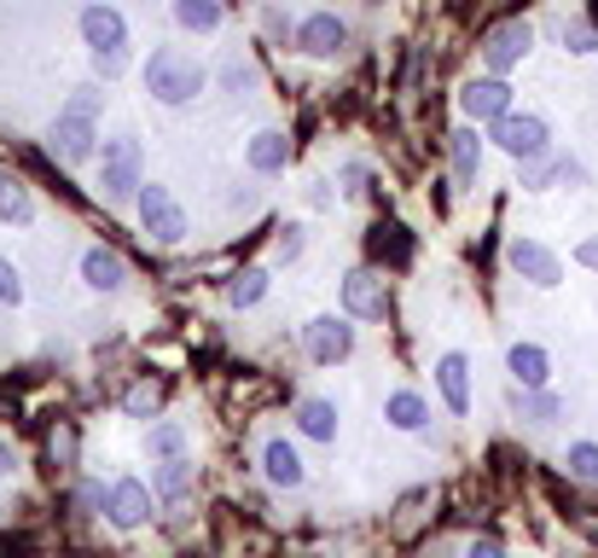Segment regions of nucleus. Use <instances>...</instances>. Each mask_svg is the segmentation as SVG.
I'll list each match as a JSON object with an SVG mask.
<instances>
[{"label":"nucleus","mask_w":598,"mask_h":558,"mask_svg":"<svg viewBox=\"0 0 598 558\" xmlns=\"http://www.w3.org/2000/svg\"><path fill=\"white\" fill-rule=\"evenodd\" d=\"M175 23H180V30H216V23H221V0H175Z\"/></svg>","instance_id":"27"},{"label":"nucleus","mask_w":598,"mask_h":558,"mask_svg":"<svg viewBox=\"0 0 598 558\" xmlns=\"http://www.w3.org/2000/svg\"><path fill=\"white\" fill-rule=\"evenodd\" d=\"M0 302H12V309L23 302V279H18V268L7 257H0Z\"/></svg>","instance_id":"35"},{"label":"nucleus","mask_w":598,"mask_h":558,"mask_svg":"<svg viewBox=\"0 0 598 558\" xmlns=\"http://www.w3.org/2000/svg\"><path fill=\"white\" fill-rule=\"evenodd\" d=\"M343 315L349 320H383L389 315V286L378 268H355L343 279Z\"/></svg>","instance_id":"6"},{"label":"nucleus","mask_w":598,"mask_h":558,"mask_svg":"<svg viewBox=\"0 0 598 558\" xmlns=\"http://www.w3.org/2000/svg\"><path fill=\"white\" fill-rule=\"evenodd\" d=\"M448 151H454V181L459 187H477V175H482V140H477V129H454Z\"/></svg>","instance_id":"21"},{"label":"nucleus","mask_w":598,"mask_h":558,"mask_svg":"<svg viewBox=\"0 0 598 558\" xmlns=\"http://www.w3.org/2000/svg\"><path fill=\"white\" fill-rule=\"evenodd\" d=\"M529 47H535V23L529 18H506V23H494V30L482 36V59L494 76H506L529 59Z\"/></svg>","instance_id":"4"},{"label":"nucleus","mask_w":598,"mask_h":558,"mask_svg":"<svg viewBox=\"0 0 598 558\" xmlns=\"http://www.w3.org/2000/svg\"><path fill=\"white\" fill-rule=\"evenodd\" d=\"M47 146H53V158H59V163H88V158H93V146H99L93 117L59 111V122H53V134H47Z\"/></svg>","instance_id":"8"},{"label":"nucleus","mask_w":598,"mask_h":558,"mask_svg":"<svg viewBox=\"0 0 598 558\" xmlns=\"http://www.w3.org/2000/svg\"><path fill=\"white\" fill-rule=\"evenodd\" d=\"M367 250H372V262H383V268H407L412 262V239H407L401 221H378L372 239H367Z\"/></svg>","instance_id":"17"},{"label":"nucleus","mask_w":598,"mask_h":558,"mask_svg":"<svg viewBox=\"0 0 598 558\" xmlns=\"http://www.w3.org/2000/svg\"><path fill=\"white\" fill-rule=\"evenodd\" d=\"M99 106H106V88H99V82H82L64 111H76V117H99Z\"/></svg>","instance_id":"32"},{"label":"nucleus","mask_w":598,"mask_h":558,"mask_svg":"<svg viewBox=\"0 0 598 558\" xmlns=\"http://www.w3.org/2000/svg\"><path fill=\"white\" fill-rule=\"evenodd\" d=\"M506 262H511V273H524L529 286H540V291H552L558 279H564V262H558L546 245H535V239H511Z\"/></svg>","instance_id":"10"},{"label":"nucleus","mask_w":598,"mask_h":558,"mask_svg":"<svg viewBox=\"0 0 598 558\" xmlns=\"http://www.w3.org/2000/svg\"><path fill=\"white\" fill-rule=\"evenodd\" d=\"M0 221H12V227H30V221H36L30 187H23L18 175H7V169H0Z\"/></svg>","instance_id":"23"},{"label":"nucleus","mask_w":598,"mask_h":558,"mask_svg":"<svg viewBox=\"0 0 598 558\" xmlns=\"http://www.w3.org/2000/svg\"><path fill=\"white\" fill-rule=\"evenodd\" d=\"M47 454H53V466H70V460H76V430L59 425L53 437H47Z\"/></svg>","instance_id":"34"},{"label":"nucleus","mask_w":598,"mask_h":558,"mask_svg":"<svg viewBox=\"0 0 598 558\" xmlns=\"http://www.w3.org/2000/svg\"><path fill=\"white\" fill-rule=\"evenodd\" d=\"M465 558H506V547L500 541H471V552H465Z\"/></svg>","instance_id":"40"},{"label":"nucleus","mask_w":598,"mask_h":558,"mask_svg":"<svg viewBox=\"0 0 598 558\" xmlns=\"http://www.w3.org/2000/svg\"><path fill=\"white\" fill-rule=\"evenodd\" d=\"M203 64H192L187 53H175V47H158V53L146 59V93H158L163 106H187V99L203 93Z\"/></svg>","instance_id":"1"},{"label":"nucleus","mask_w":598,"mask_h":558,"mask_svg":"<svg viewBox=\"0 0 598 558\" xmlns=\"http://www.w3.org/2000/svg\"><path fill=\"white\" fill-rule=\"evenodd\" d=\"M564 466H569V477H581V484H598V442H569Z\"/></svg>","instance_id":"29"},{"label":"nucleus","mask_w":598,"mask_h":558,"mask_svg":"<svg viewBox=\"0 0 598 558\" xmlns=\"http://www.w3.org/2000/svg\"><path fill=\"white\" fill-rule=\"evenodd\" d=\"M459 111L471 117V122H500L511 117V88H506V76H482V82H465L459 88Z\"/></svg>","instance_id":"7"},{"label":"nucleus","mask_w":598,"mask_h":558,"mask_svg":"<svg viewBox=\"0 0 598 558\" xmlns=\"http://www.w3.org/2000/svg\"><path fill=\"white\" fill-rule=\"evenodd\" d=\"M302 343H308V361L337 367V361H343V355L355 349V326H349V320H337V315H320V320H308Z\"/></svg>","instance_id":"9"},{"label":"nucleus","mask_w":598,"mask_h":558,"mask_svg":"<svg viewBox=\"0 0 598 558\" xmlns=\"http://www.w3.org/2000/svg\"><path fill=\"white\" fill-rule=\"evenodd\" d=\"M302 257V233H297V227H285V233H279V262H297Z\"/></svg>","instance_id":"37"},{"label":"nucleus","mask_w":598,"mask_h":558,"mask_svg":"<svg viewBox=\"0 0 598 558\" xmlns=\"http://www.w3.org/2000/svg\"><path fill=\"white\" fill-rule=\"evenodd\" d=\"M151 454H158V460H187V430L158 425V430H151Z\"/></svg>","instance_id":"31"},{"label":"nucleus","mask_w":598,"mask_h":558,"mask_svg":"<svg viewBox=\"0 0 598 558\" xmlns=\"http://www.w3.org/2000/svg\"><path fill=\"white\" fill-rule=\"evenodd\" d=\"M337 181H343V198H360V192H367V163H343V169H337Z\"/></svg>","instance_id":"36"},{"label":"nucleus","mask_w":598,"mask_h":558,"mask_svg":"<svg viewBox=\"0 0 598 558\" xmlns=\"http://www.w3.org/2000/svg\"><path fill=\"white\" fill-rule=\"evenodd\" d=\"M297 430H302V437H315V442H337V408L320 401V396H308L297 408Z\"/></svg>","instance_id":"25"},{"label":"nucleus","mask_w":598,"mask_h":558,"mask_svg":"<svg viewBox=\"0 0 598 558\" xmlns=\"http://www.w3.org/2000/svg\"><path fill=\"white\" fill-rule=\"evenodd\" d=\"M511 408H517V419H529V425H552V419L564 413V401L546 396V390H517Z\"/></svg>","instance_id":"26"},{"label":"nucleus","mask_w":598,"mask_h":558,"mask_svg":"<svg viewBox=\"0 0 598 558\" xmlns=\"http://www.w3.org/2000/svg\"><path fill=\"white\" fill-rule=\"evenodd\" d=\"M111 495L99 489V484H82V495H76V506H82V512H93V506H106Z\"/></svg>","instance_id":"38"},{"label":"nucleus","mask_w":598,"mask_h":558,"mask_svg":"<svg viewBox=\"0 0 598 558\" xmlns=\"http://www.w3.org/2000/svg\"><path fill=\"white\" fill-rule=\"evenodd\" d=\"M576 262H581V268H592V273H598V233H592V239H581V245H576Z\"/></svg>","instance_id":"39"},{"label":"nucleus","mask_w":598,"mask_h":558,"mask_svg":"<svg viewBox=\"0 0 598 558\" xmlns=\"http://www.w3.org/2000/svg\"><path fill=\"white\" fill-rule=\"evenodd\" d=\"M140 221L158 245H180L187 239V210L175 205L169 187H140Z\"/></svg>","instance_id":"5"},{"label":"nucleus","mask_w":598,"mask_h":558,"mask_svg":"<svg viewBox=\"0 0 598 558\" xmlns=\"http://www.w3.org/2000/svg\"><path fill=\"white\" fill-rule=\"evenodd\" d=\"M343 41H349V30H343V18H337V12H315V18L297 23V47L308 59H337V53H343Z\"/></svg>","instance_id":"12"},{"label":"nucleus","mask_w":598,"mask_h":558,"mask_svg":"<svg viewBox=\"0 0 598 558\" xmlns=\"http://www.w3.org/2000/svg\"><path fill=\"white\" fill-rule=\"evenodd\" d=\"M82 279H88L93 291H122V279H128V262L117 257V250L93 245L88 257H82Z\"/></svg>","instance_id":"19"},{"label":"nucleus","mask_w":598,"mask_h":558,"mask_svg":"<svg viewBox=\"0 0 598 558\" xmlns=\"http://www.w3.org/2000/svg\"><path fill=\"white\" fill-rule=\"evenodd\" d=\"M227 297L239 302V309H250V302H262V297H268V268H245V273H232Z\"/></svg>","instance_id":"28"},{"label":"nucleus","mask_w":598,"mask_h":558,"mask_svg":"<svg viewBox=\"0 0 598 558\" xmlns=\"http://www.w3.org/2000/svg\"><path fill=\"white\" fill-rule=\"evenodd\" d=\"M506 367H511V378H517V390H540L546 378H552V355H546L540 343H511Z\"/></svg>","instance_id":"16"},{"label":"nucleus","mask_w":598,"mask_h":558,"mask_svg":"<svg viewBox=\"0 0 598 558\" xmlns=\"http://www.w3.org/2000/svg\"><path fill=\"white\" fill-rule=\"evenodd\" d=\"M383 419L396 425V430H425L430 425V408H425L419 390H396V396L383 401Z\"/></svg>","instance_id":"24"},{"label":"nucleus","mask_w":598,"mask_h":558,"mask_svg":"<svg viewBox=\"0 0 598 558\" xmlns=\"http://www.w3.org/2000/svg\"><path fill=\"white\" fill-rule=\"evenodd\" d=\"M106 512H111L117 529H140V524L151 518V489L140 484V477H122V484H111Z\"/></svg>","instance_id":"13"},{"label":"nucleus","mask_w":598,"mask_h":558,"mask_svg":"<svg viewBox=\"0 0 598 558\" xmlns=\"http://www.w3.org/2000/svg\"><path fill=\"white\" fill-rule=\"evenodd\" d=\"M587 18H592V23H598V0H592V7H587Z\"/></svg>","instance_id":"42"},{"label":"nucleus","mask_w":598,"mask_h":558,"mask_svg":"<svg viewBox=\"0 0 598 558\" xmlns=\"http://www.w3.org/2000/svg\"><path fill=\"white\" fill-rule=\"evenodd\" d=\"M488 140L494 146H500L506 151V158H517V163H535V158H546V151H552V129H546V122L540 117H500V122H494V129H488Z\"/></svg>","instance_id":"3"},{"label":"nucleus","mask_w":598,"mask_h":558,"mask_svg":"<svg viewBox=\"0 0 598 558\" xmlns=\"http://www.w3.org/2000/svg\"><path fill=\"white\" fill-rule=\"evenodd\" d=\"M158 500L169 506V512H187V500H192V466L187 460H163L158 466Z\"/></svg>","instance_id":"22"},{"label":"nucleus","mask_w":598,"mask_h":558,"mask_svg":"<svg viewBox=\"0 0 598 558\" xmlns=\"http://www.w3.org/2000/svg\"><path fill=\"white\" fill-rule=\"evenodd\" d=\"M12 466H18V460H12V448L0 442V477H12Z\"/></svg>","instance_id":"41"},{"label":"nucleus","mask_w":598,"mask_h":558,"mask_svg":"<svg viewBox=\"0 0 598 558\" xmlns=\"http://www.w3.org/2000/svg\"><path fill=\"white\" fill-rule=\"evenodd\" d=\"M99 187H106L111 205H122V198H140L146 187V151L134 134L122 140H106V163H99Z\"/></svg>","instance_id":"2"},{"label":"nucleus","mask_w":598,"mask_h":558,"mask_svg":"<svg viewBox=\"0 0 598 558\" xmlns=\"http://www.w3.org/2000/svg\"><path fill=\"white\" fill-rule=\"evenodd\" d=\"M564 53H598V23L592 18H569L564 23Z\"/></svg>","instance_id":"30"},{"label":"nucleus","mask_w":598,"mask_h":558,"mask_svg":"<svg viewBox=\"0 0 598 558\" xmlns=\"http://www.w3.org/2000/svg\"><path fill=\"white\" fill-rule=\"evenodd\" d=\"M436 385H441L448 413H471V361H465L459 349H448V355L436 361Z\"/></svg>","instance_id":"15"},{"label":"nucleus","mask_w":598,"mask_h":558,"mask_svg":"<svg viewBox=\"0 0 598 558\" xmlns=\"http://www.w3.org/2000/svg\"><path fill=\"white\" fill-rule=\"evenodd\" d=\"M262 471H268V484H273V489H297L302 477H308V471H302V454H297L291 442H285V437H273V442L262 448Z\"/></svg>","instance_id":"18"},{"label":"nucleus","mask_w":598,"mask_h":558,"mask_svg":"<svg viewBox=\"0 0 598 558\" xmlns=\"http://www.w3.org/2000/svg\"><path fill=\"white\" fill-rule=\"evenodd\" d=\"M82 41L93 47V59H99V53H122V41H128L122 12H117V7H106V0L82 7Z\"/></svg>","instance_id":"11"},{"label":"nucleus","mask_w":598,"mask_h":558,"mask_svg":"<svg viewBox=\"0 0 598 558\" xmlns=\"http://www.w3.org/2000/svg\"><path fill=\"white\" fill-rule=\"evenodd\" d=\"M517 181H524V192H552V187H581L587 169L576 158H535V163H524Z\"/></svg>","instance_id":"14"},{"label":"nucleus","mask_w":598,"mask_h":558,"mask_svg":"<svg viewBox=\"0 0 598 558\" xmlns=\"http://www.w3.org/2000/svg\"><path fill=\"white\" fill-rule=\"evenodd\" d=\"M245 158H250V169H256V175H279L285 163H291V134L262 129V134L250 140V151H245Z\"/></svg>","instance_id":"20"},{"label":"nucleus","mask_w":598,"mask_h":558,"mask_svg":"<svg viewBox=\"0 0 598 558\" xmlns=\"http://www.w3.org/2000/svg\"><path fill=\"white\" fill-rule=\"evenodd\" d=\"M158 401H163V390H158V385H134V390H128V401H122V408L134 413V419H146L151 408H158Z\"/></svg>","instance_id":"33"}]
</instances>
